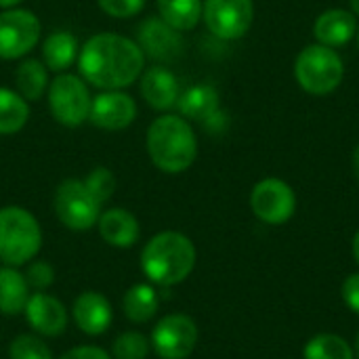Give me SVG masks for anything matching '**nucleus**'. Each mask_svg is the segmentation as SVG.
<instances>
[{"mask_svg":"<svg viewBox=\"0 0 359 359\" xmlns=\"http://www.w3.org/2000/svg\"><path fill=\"white\" fill-rule=\"evenodd\" d=\"M145 69V55L137 40L116 32L90 36L78 53V72L84 82L101 90H122Z\"/></svg>","mask_w":359,"mask_h":359,"instance_id":"nucleus-1","label":"nucleus"},{"mask_svg":"<svg viewBox=\"0 0 359 359\" xmlns=\"http://www.w3.org/2000/svg\"><path fill=\"white\" fill-rule=\"evenodd\" d=\"M145 147L154 166L168 175L185 172L198 158V137L189 120L177 114H164L149 124Z\"/></svg>","mask_w":359,"mask_h":359,"instance_id":"nucleus-2","label":"nucleus"},{"mask_svg":"<svg viewBox=\"0 0 359 359\" xmlns=\"http://www.w3.org/2000/svg\"><path fill=\"white\" fill-rule=\"evenodd\" d=\"M196 246L181 231H160L141 250V269L156 286H177L196 267Z\"/></svg>","mask_w":359,"mask_h":359,"instance_id":"nucleus-3","label":"nucleus"},{"mask_svg":"<svg viewBox=\"0 0 359 359\" xmlns=\"http://www.w3.org/2000/svg\"><path fill=\"white\" fill-rule=\"evenodd\" d=\"M42 248L38 219L21 206L0 208V263L21 267L36 259Z\"/></svg>","mask_w":359,"mask_h":359,"instance_id":"nucleus-4","label":"nucleus"},{"mask_svg":"<svg viewBox=\"0 0 359 359\" xmlns=\"http://www.w3.org/2000/svg\"><path fill=\"white\" fill-rule=\"evenodd\" d=\"M294 78L305 93L324 97L341 86L345 78V63L334 48L320 42L309 44L297 55Z\"/></svg>","mask_w":359,"mask_h":359,"instance_id":"nucleus-5","label":"nucleus"},{"mask_svg":"<svg viewBox=\"0 0 359 359\" xmlns=\"http://www.w3.org/2000/svg\"><path fill=\"white\" fill-rule=\"evenodd\" d=\"M55 215L72 231H88L101 217V202L88 189L84 179H65L55 191Z\"/></svg>","mask_w":359,"mask_h":359,"instance_id":"nucleus-6","label":"nucleus"},{"mask_svg":"<svg viewBox=\"0 0 359 359\" xmlns=\"http://www.w3.org/2000/svg\"><path fill=\"white\" fill-rule=\"evenodd\" d=\"M46 95H48V109L59 124L67 128H76L88 120L93 97L82 76L69 72L59 74L48 84Z\"/></svg>","mask_w":359,"mask_h":359,"instance_id":"nucleus-7","label":"nucleus"},{"mask_svg":"<svg viewBox=\"0 0 359 359\" xmlns=\"http://www.w3.org/2000/svg\"><path fill=\"white\" fill-rule=\"evenodd\" d=\"M149 343L160 359H187L198 345V326L185 313L164 316L154 326Z\"/></svg>","mask_w":359,"mask_h":359,"instance_id":"nucleus-8","label":"nucleus"},{"mask_svg":"<svg viewBox=\"0 0 359 359\" xmlns=\"http://www.w3.org/2000/svg\"><path fill=\"white\" fill-rule=\"evenodd\" d=\"M40 19L27 8H4L0 13V59H21L40 40Z\"/></svg>","mask_w":359,"mask_h":359,"instance_id":"nucleus-9","label":"nucleus"},{"mask_svg":"<svg viewBox=\"0 0 359 359\" xmlns=\"http://www.w3.org/2000/svg\"><path fill=\"white\" fill-rule=\"evenodd\" d=\"M202 19L221 40H238L248 34L255 19L252 0H204Z\"/></svg>","mask_w":359,"mask_h":359,"instance_id":"nucleus-10","label":"nucleus"},{"mask_svg":"<svg viewBox=\"0 0 359 359\" xmlns=\"http://www.w3.org/2000/svg\"><path fill=\"white\" fill-rule=\"evenodd\" d=\"M250 208L259 221L267 225H284L297 210L294 189L278 177H267L252 187Z\"/></svg>","mask_w":359,"mask_h":359,"instance_id":"nucleus-11","label":"nucleus"},{"mask_svg":"<svg viewBox=\"0 0 359 359\" xmlns=\"http://www.w3.org/2000/svg\"><path fill=\"white\" fill-rule=\"evenodd\" d=\"M137 44L141 46L145 59L158 63L177 61L185 50V40L179 29L168 25L162 17H147L137 29Z\"/></svg>","mask_w":359,"mask_h":359,"instance_id":"nucleus-12","label":"nucleus"},{"mask_svg":"<svg viewBox=\"0 0 359 359\" xmlns=\"http://www.w3.org/2000/svg\"><path fill=\"white\" fill-rule=\"evenodd\" d=\"M137 118V103L124 90H103L93 97L88 120L103 130H122Z\"/></svg>","mask_w":359,"mask_h":359,"instance_id":"nucleus-13","label":"nucleus"},{"mask_svg":"<svg viewBox=\"0 0 359 359\" xmlns=\"http://www.w3.org/2000/svg\"><path fill=\"white\" fill-rule=\"evenodd\" d=\"M29 328L40 337H61L67 328V309L65 305L46 292H34L27 299L23 309Z\"/></svg>","mask_w":359,"mask_h":359,"instance_id":"nucleus-14","label":"nucleus"},{"mask_svg":"<svg viewBox=\"0 0 359 359\" xmlns=\"http://www.w3.org/2000/svg\"><path fill=\"white\" fill-rule=\"evenodd\" d=\"M72 318L84 334L99 337V334L107 332V328L111 326L114 309H111V303L107 301L105 294L95 292V290H86V292L78 294V299L74 301Z\"/></svg>","mask_w":359,"mask_h":359,"instance_id":"nucleus-15","label":"nucleus"},{"mask_svg":"<svg viewBox=\"0 0 359 359\" xmlns=\"http://www.w3.org/2000/svg\"><path fill=\"white\" fill-rule=\"evenodd\" d=\"M141 78V97L145 103L158 111H166L170 107H177L181 88L177 76L162 63L151 65L143 69Z\"/></svg>","mask_w":359,"mask_h":359,"instance_id":"nucleus-16","label":"nucleus"},{"mask_svg":"<svg viewBox=\"0 0 359 359\" xmlns=\"http://www.w3.org/2000/svg\"><path fill=\"white\" fill-rule=\"evenodd\" d=\"M358 17L345 8H328L318 15L313 23V36L320 44L339 48L351 42L358 34Z\"/></svg>","mask_w":359,"mask_h":359,"instance_id":"nucleus-17","label":"nucleus"},{"mask_svg":"<svg viewBox=\"0 0 359 359\" xmlns=\"http://www.w3.org/2000/svg\"><path fill=\"white\" fill-rule=\"evenodd\" d=\"M99 236L111 248H130L137 244L141 236V227L137 217L126 208H109L103 210L97 221Z\"/></svg>","mask_w":359,"mask_h":359,"instance_id":"nucleus-18","label":"nucleus"},{"mask_svg":"<svg viewBox=\"0 0 359 359\" xmlns=\"http://www.w3.org/2000/svg\"><path fill=\"white\" fill-rule=\"evenodd\" d=\"M177 109H179V116H183L185 120L204 124L217 111H221L219 90L212 84H196V86H189L187 90H183L179 95Z\"/></svg>","mask_w":359,"mask_h":359,"instance_id":"nucleus-19","label":"nucleus"},{"mask_svg":"<svg viewBox=\"0 0 359 359\" xmlns=\"http://www.w3.org/2000/svg\"><path fill=\"white\" fill-rule=\"evenodd\" d=\"M80 44L72 32H53L42 42V63L48 72L63 74L74 61H78Z\"/></svg>","mask_w":359,"mask_h":359,"instance_id":"nucleus-20","label":"nucleus"},{"mask_svg":"<svg viewBox=\"0 0 359 359\" xmlns=\"http://www.w3.org/2000/svg\"><path fill=\"white\" fill-rule=\"evenodd\" d=\"M29 299V284L17 267H0V313L19 316L23 313Z\"/></svg>","mask_w":359,"mask_h":359,"instance_id":"nucleus-21","label":"nucleus"},{"mask_svg":"<svg viewBox=\"0 0 359 359\" xmlns=\"http://www.w3.org/2000/svg\"><path fill=\"white\" fill-rule=\"evenodd\" d=\"M160 307L158 292L151 284H135L124 292L122 311L133 324H147Z\"/></svg>","mask_w":359,"mask_h":359,"instance_id":"nucleus-22","label":"nucleus"},{"mask_svg":"<svg viewBox=\"0 0 359 359\" xmlns=\"http://www.w3.org/2000/svg\"><path fill=\"white\" fill-rule=\"evenodd\" d=\"M17 93L29 103L38 101L48 88V69L38 59H25L15 72Z\"/></svg>","mask_w":359,"mask_h":359,"instance_id":"nucleus-23","label":"nucleus"},{"mask_svg":"<svg viewBox=\"0 0 359 359\" xmlns=\"http://www.w3.org/2000/svg\"><path fill=\"white\" fill-rule=\"evenodd\" d=\"M204 0H158L160 17L179 32L194 29L202 19Z\"/></svg>","mask_w":359,"mask_h":359,"instance_id":"nucleus-24","label":"nucleus"},{"mask_svg":"<svg viewBox=\"0 0 359 359\" xmlns=\"http://www.w3.org/2000/svg\"><path fill=\"white\" fill-rule=\"evenodd\" d=\"M29 120V103L11 88H0V135L19 133Z\"/></svg>","mask_w":359,"mask_h":359,"instance_id":"nucleus-25","label":"nucleus"},{"mask_svg":"<svg viewBox=\"0 0 359 359\" xmlns=\"http://www.w3.org/2000/svg\"><path fill=\"white\" fill-rule=\"evenodd\" d=\"M305 359H355L353 347L337 334L313 337L303 351Z\"/></svg>","mask_w":359,"mask_h":359,"instance_id":"nucleus-26","label":"nucleus"},{"mask_svg":"<svg viewBox=\"0 0 359 359\" xmlns=\"http://www.w3.org/2000/svg\"><path fill=\"white\" fill-rule=\"evenodd\" d=\"M151 349V343L145 334L137 330L122 332L116 337L111 345V358L114 359H147Z\"/></svg>","mask_w":359,"mask_h":359,"instance_id":"nucleus-27","label":"nucleus"},{"mask_svg":"<svg viewBox=\"0 0 359 359\" xmlns=\"http://www.w3.org/2000/svg\"><path fill=\"white\" fill-rule=\"evenodd\" d=\"M8 359H55L38 334H19L8 345Z\"/></svg>","mask_w":359,"mask_h":359,"instance_id":"nucleus-28","label":"nucleus"},{"mask_svg":"<svg viewBox=\"0 0 359 359\" xmlns=\"http://www.w3.org/2000/svg\"><path fill=\"white\" fill-rule=\"evenodd\" d=\"M84 181H86L88 189L95 194V198H97L101 204H105V202L111 200V196H114V191H116V177H114V172H111L109 168L97 166L95 170L88 172V177H86Z\"/></svg>","mask_w":359,"mask_h":359,"instance_id":"nucleus-29","label":"nucleus"},{"mask_svg":"<svg viewBox=\"0 0 359 359\" xmlns=\"http://www.w3.org/2000/svg\"><path fill=\"white\" fill-rule=\"evenodd\" d=\"M23 276H25L29 288H34L36 292H44L55 282V269L46 261H29Z\"/></svg>","mask_w":359,"mask_h":359,"instance_id":"nucleus-30","label":"nucleus"},{"mask_svg":"<svg viewBox=\"0 0 359 359\" xmlns=\"http://www.w3.org/2000/svg\"><path fill=\"white\" fill-rule=\"evenodd\" d=\"M147 0H97L99 8L116 19H130L145 8Z\"/></svg>","mask_w":359,"mask_h":359,"instance_id":"nucleus-31","label":"nucleus"},{"mask_svg":"<svg viewBox=\"0 0 359 359\" xmlns=\"http://www.w3.org/2000/svg\"><path fill=\"white\" fill-rule=\"evenodd\" d=\"M59 359H114L111 353H107L105 349L101 347H95V345H80V347H74L69 351H65Z\"/></svg>","mask_w":359,"mask_h":359,"instance_id":"nucleus-32","label":"nucleus"},{"mask_svg":"<svg viewBox=\"0 0 359 359\" xmlns=\"http://www.w3.org/2000/svg\"><path fill=\"white\" fill-rule=\"evenodd\" d=\"M343 301L351 311L359 316V273H353L345 280L343 284Z\"/></svg>","mask_w":359,"mask_h":359,"instance_id":"nucleus-33","label":"nucleus"},{"mask_svg":"<svg viewBox=\"0 0 359 359\" xmlns=\"http://www.w3.org/2000/svg\"><path fill=\"white\" fill-rule=\"evenodd\" d=\"M351 164H353V175H355V181L359 183V143L353 149V158H351Z\"/></svg>","mask_w":359,"mask_h":359,"instance_id":"nucleus-34","label":"nucleus"},{"mask_svg":"<svg viewBox=\"0 0 359 359\" xmlns=\"http://www.w3.org/2000/svg\"><path fill=\"white\" fill-rule=\"evenodd\" d=\"M23 0H0V8H15L19 6Z\"/></svg>","mask_w":359,"mask_h":359,"instance_id":"nucleus-35","label":"nucleus"},{"mask_svg":"<svg viewBox=\"0 0 359 359\" xmlns=\"http://www.w3.org/2000/svg\"><path fill=\"white\" fill-rule=\"evenodd\" d=\"M353 257H355V261H358L359 265V231L355 233V238H353Z\"/></svg>","mask_w":359,"mask_h":359,"instance_id":"nucleus-36","label":"nucleus"},{"mask_svg":"<svg viewBox=\"0 0 359 359\" xmlns=\"http://www.w3.org/2000/svg\"><path fill=\"white\" fill-rule=\"evenodd\" d=\"M349 6H351V13L359 17V0H349Z\"/></svg>","mask_w":359,"mask_h":359,"instance_id":"nucleus-37","label":"nucleus"},{"mask_svg":"<svg viewBox=\"0 0 359 359\" xmlns=\"http://www.w3.org/2000/svg\"><path fill=\"white\" fill-rule=\"evenodd\" d=\"M353 355H355V359H359V334L355 337V345H353Z\"/></svg>","mask_w":359,"mask_h":359,"instance_id":"nucleus-38","label":"nucleus"},{"mask_svg":"<svg viewBox=\"0 0 359 359\" xmlns=\"http://www.w3.org/2000/svg\"><path fill=\"white\" fill-rule=\"evenodd\" d=\"M355 36H358V44H359V25H358V34H355Z\"/></svg>","mask_w":359,"mask_h":359,"instance_id":"nucleus-39","label":"nucleus"}]
</instances>
